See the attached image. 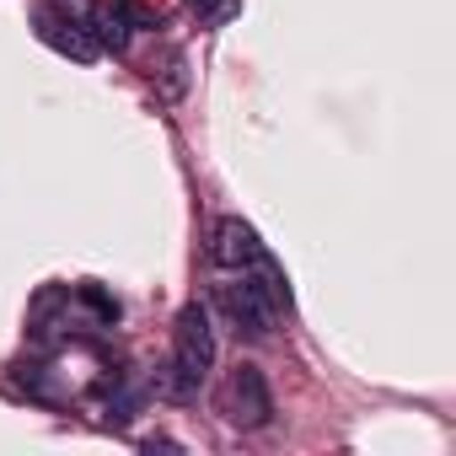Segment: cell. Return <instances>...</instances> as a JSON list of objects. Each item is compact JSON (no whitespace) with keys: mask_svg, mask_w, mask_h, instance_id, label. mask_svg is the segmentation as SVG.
<instances>
[{"mask_svg":"<svg viewBox=\"0 0 456 456\" xmlns=\"http://www.w3.org/2000/svg\"><path fill=\"white\" fill-rule=\"evenodd\" d=\"M220 413H225V424H237V429L269 424L274 397H269V381H264L258 365H237L232 376H225V387H220Z\"/></svg>","mask_w":456,"mask_h":456,"instance_id":"7a4b0ae2","label":"cell"},{"mask_svg":"<svg viewBox=\"0 0 456 456\" xmlns=\"http://www.w3.org/2000/svg\"><path fill=\"white\" fill-rule=\"evenodd\" d=\"M188 6L199 12V22H225L237 12V0H188Z\"/></svg>","mask_w":456,"mask_h":456,"instance_id":"8992f818","label":"cell"},{"mask_svg":"<svg viewBox=\"0 0 456 456\" xmlns=\"http://www.w3.org/2000/svg\"><path fill=\"white\" fill-rule=\"evenodd\" d=\"M209 365H215L209 312H204L199 301H188V306L177 312V322H172V381H167V392H172V397H193V392L204 387Z\"/></svg>","mask_w":456,"mask_h":456,"instance_id":"6da1fadb","label":"cell"},{"mask_svg":"<svg viewBox=\"0 0 456 456\" xmlns=\"http://www.w3.org/2000/svg\"><path fill=\"white\" fill-rule=\"evenodd\" d=\"M209 258H215L220 269H253V264L264 258V242H258V232H253L248 220L225 215V220H215V237H209Z\"/></svg>","mask_w":456,"mask_h":456,"instance_id":"277c9868","label":"cell"},{"mask_svg":"<svg viewBox=\"0 0 456 456\" xmlns=\"http://www.w3.org/2000/svg\"><path fill=\"white\" fill-rule=\"evenodd\" d=\"M81 301H86V306H97V317H102V322H118V301H108L97 285H81Z\"/></svg>","mask_w":456,"mask_h":456,"instance_id":"52a82bcc","label":"cell"},{"mask_svg":"<svg viewBox=\"0 0 456 456\" xmlns=\"http://www.w3.org/2000/svg\"><path fill=\"white\" fill-rule=\"evenodd\" d=\"M124 22H129V17H124L118 0H102V6H92V28H86V33H97L102 49H124V44H129V28H124Z\"/></svg>","mask_w":456,"mask_h":456,"instance_id":"5b68a950","label":"cell"},{"mask_svg":"<svg viewBox=\"0 0 456 456\" xmlns=\"http://www.w3.org/2000/svg\"><path fill=\"white\" fill-rule=\"evenodd\" d=\"M33 28H38V38H44L49 49H60V54H70V60H81V65L97 60V38H92L65 6H38V12H33Z\"/></svg>","mask_w":456,"mask_h":456,"instance_id":"3957f363","label":"cell"}]
</instances>
